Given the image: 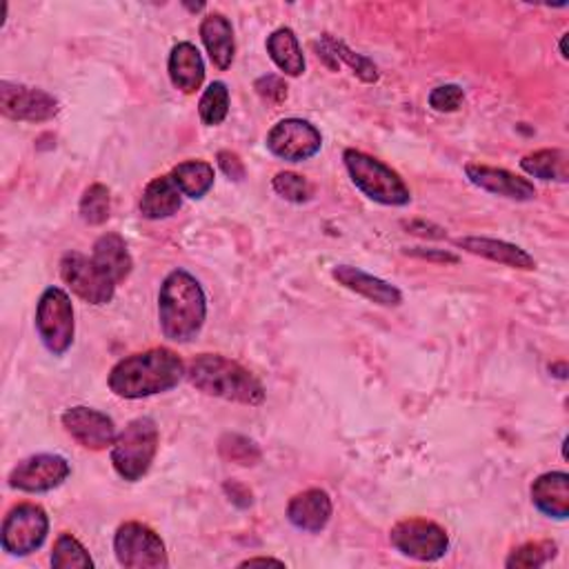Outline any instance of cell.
<instances>
[{"label": "cell", "instance_id": "obj_15", "mask_svg": "<svg viewBox=\"0 0 569 569\" xmlns=\"http://www.w3.org/2000/svg\"><path fill=\"white\" fill-rule=\"evenodd\" d=\"M466 176L472 185H477L479 189L494 194V196H503L516 203H529L536 198V187L534 183H529L523 176H516L507 169L501 167H488V165H468L466 167Z\"/></svg>", "mask_w": 569, "mask_h": 569}, {"label": "cell", "instance_id": "obj_22", "mask_svg": "<svg viewBox=\"0 0 569 569\" xmlns=\"http://www.w3.org/2000/svg\"><path fill=\"white\" fill-rule=\"evenodd\" d=\"M91 259L117 285L128 281L130 274H132V267H134L132 254H130L128 243L121 234H102L94 243Z\"/></svg>", "mask_w": 569, "mask_h": 569}, {"label": "cell", "instance_id": "obj_16", "mask_svg": "<svg viewBox=\"0 0 569 569\" xmlns=\"http://www.w3.org/2000/svg\"><path fill=\"white\" fill-rule=\"evenodd\" d=\"M331 278L338 285H343L346 289H350L381 307H398L403 303V292L396 285H392L379 276H372L354 265H336L331 270Z\"/></svg>", "mask_w": 569, "mask_h": 569}, {"label": "cell", "instance_id": "obj_13", "mask_svg": "<svg viewBox=\"0 0 569 569\" xmlns=\"http://www.w3.org/2000/svg\"><path fill=\"white\" fill-rule=\"evenodd\" d=\"M72 474L69 463L58 453H36L21 461L10 474V488L28 494H43L61 488Z\"/></svg>", "mask_w": 569, "mask_h": 569}, {"label": "cell", "instance_id": "obj_39", "mask_svg": "<svg viewBox=\"0 0 569 569\" xmlns=\"http://www.w3.org/2000/svg\"><path fill=\"white\" fill-rule=\"evenodd\" d=\"M409 227V230L414 232V234H420V237H431V239H440L438 234H434V232H429V230H438V227L436 225H425V222H420V220H414V222H409L407 225Z\"/></svg>", "mask_w": 569, "mask_h": 569}, {"label": "cell", "instance_id": "obj_28", "mask_svg": "<svg viewBox=\"0 0 569 569\" xmlns=\"http://www.w3.org/2000/svg\"><path fill=\"white\" fill-rule=\"evenodd\" d=\"M198 113H200V121L207 128H216L227 119V113H230V89H227L222 80H214L203 91L198 102Z\"/></svg>", "mask_w": 569, "mask_h": 569}, {"label": "cell", "instance_id": "obj_23", "mask_svg": "<svg viewBox=\"0 0 569 569\" xmlns=\"http://www.w3.org/2000/svg\"><path fill=\"white\" fill-rule=\"evenodd\" d=\"M183 207V192L172 176L154 178L141 196V214L147 220H163Z\"/></svg>", "mask_w": 569, "mask_h": 569}, {"label": "cell", "instance_id": "obj_20", "mask_svg": "<svg viewBox=\"0 0 569 569\" xmlns=\"http://www.w3.org/2000/svg\"><path fill=\"white\" fill-rule=\"evenodd\" d=\"M532 503L549 518L569 516V477L567 472H547L532 483Z\"/></svg>", "mask_w": 569, "mask_h": 569}, {"label": "cell", "instance_id": "obj_14", "mask_svg": "<svg viewBox=\"0 0 569 569\" xmlns=\"http://www.w3.org/2000/svg\"><path fill=\"white\" fill-rule=\"evenodd\" d=\"M61 420H63L65 431L80 447L91 449V451H102V449L111 447L113 440H117V436H119L113 420L94 407H85V405L69 407Z\"/></svg>", "mask_w": 569, "mask_h": 569}, {"label": "cell", "instance_id": "obj_32", "mask_svg": "<svg viewBox=\"0 0 569 569\" xmlns=\"http://www.w3.org/2000/svg\"><path fill=\"white\" fill-rule=\"evenodd\" d=\"M109 209H111V198H109V189L100 183H94L89 185L83 196H80V205H78V211H80V218L87 222V225H102L107 222L109 218Z\"/></svg>", "mask_w": 569, "mask_h": 569}, {"label": "cell", "instance_id": "obj_38", "mask_svg": "<svg viewBox=\"0 0 569 569\" xmlns=\"http://www.w3.org/2000/svg\"><path fill=\"white\" fill-rule=\"evenodd\" d=\"M225 492L230 494V501L237 503L239 507H250L252 505V492L241 483H234V481L225 483Z\"/></svg>", "mask_w": 569, "mask_h": 569}, {"label": "cell", "instance_id": "obj_6", "mask_svg": "<svg viewBox=\"0 0 569 569\" xmlns=\"http://www.w3.org/2000/svg\"><path fill=\"white\" fill-rule=\"evenodd\" d=\"M36 331L50 354L63 357L74 343V305L65 289L47 287L36 305Z\"/></svg>", "mask_w": 569, "mask_h": 569}, {"label": "cell", "instance_id": "obj_40", "mask_svg": "<svg viewBox=\"0 0 569 569\" xmlns=\"http://www.w3.org/2000/svg\"><path fill=\"white\" fill-rule=\"evenodd\" d=\"M254 565H278V567H283L285 562L283 560H278V558H248V560H243L241 562V567H254Z\"/></svg>", "mask_w": 569, "mask_h": 569}, {"label": "cell", "instance_id": "obj_41", "mask_svg": "<svg viewBox=\"0 0 569 569\" xmlns=\"http://www.w3.org/2000/svg\"><path fill=\"white\" fill-rule=\"evenodd\" d=\"M565 41H567V34H562V36H560V56H562V58H567V50H565Z\"/></svg>", "mask_w": 569, "mask_h": 569}, {"label": "cell", "instance_id": "obj_17", "mask_svg": "<svg viewBox=\"0 0 569 569\" xmlns=\"http://www.w3.org/2000/svg\"><path fill=\"white\" fill-rule=\"evenodd\" d=\"M333 505L325 490H305L296 494L287 505L289 523L307 534H318L327 527Z\"/></svg>", "mask_w": 569, "mask_h": 569}, {"label": "cell", "instance_id": "obj_36", "mask_svg": "<svg viewBox=\"0 0 569 569\" xmlns=\"http://www.w3.org/2000/svg\"><path fill=\"white\" fill-rule=\"evenodd\" d=\"M218 167L222 174L232 180H243L245 178V165L234 152H218Z\"/></svg>", "mask_w": 569, "mask_h": 569}, {"label": "cell", "instance_id": "obj_3", "mask_svg": "<svg viewBox=\"0 0 569 569\" xmlns=\"http://www.w3.org/2000/svg\"><path fill=\"white\" fill-rule=\"evenodd\" d=\"M185 376L198 392L207 396L250 407H256L265 401L263 383L248 368L220 354H200L192 359Z\"/></svg>", "mask_w": 569, "mask_h": 569}, {"label": "cell", "instance_id": "obj_11", "mask_svg": "<svg viewBox=\"0 0 569 569\" xmlns=\"http://www.w3.org/2000/svg\"><path fill=\"white\" fill-rule=\"evenodd\" d=\"M0 109L8 119L23 123H45L61 111L58 100L39 87H28L19 83H0Z\"/></svg>", "mask_w": 569, "mask_h": 569}, {"label": "cell", "instance_id": "obj_37", "mask_svg": "<svg viewBox=\"0 0 569 569\" xmlns=\"http://www.w3.org/2000/svg\"><path fill=\"white\" fill-rule=\"evenodd\" d=\"M407 256H414V259H420V261H429V263H442V265H457L459 263V256L451 254V252H445V250H425V248H412V250H405Z\"/></svg>", "mask_w": 569, "mask_h": 569}, {"label": "cell", "instance_id": "obj_1", "mask_svg": "<svg viewBox=\"0 0 569 569\" xmlns=\"http://www.w3.org/2000/svg\"><path fill=\"white\" fill-rule=\"evenodd\" d=\"M185 374V363L174 350L152 348L147 352L125 357L113 365L107 385L121 398L139 401L178 387Z\"/></svg>", "mask_w": 569, "mask_h": 569}, {"label": "cell", "instance_id": "obj_8", "mask_svg": "<svg viewBox=\"0 0 569 569\" xmlns=\"http://www.w3.org/2000/svg\"><path fill=\"white\" fill-rule=\"evenodd\" d=\"M50 534V516L41 505L21 503L10 510L0 532V545L10 556H30L43 547Z\"/></svg>", "mask_w": 569, "mask_h": 569}, {"label": "cell", "instance_id": "obj_10", "mask_svg": "<svg viewBox=\"0 0 569 569\" xmlns=\"http://www.w3.org/2000/svg\"><path fill=\"white\" fill-rule=\"evenodd\" d=\"M61 276L80 300L96 307L111 303L117 294V283L96 265L94 259L80 252H67L61 259Z\"/></svg>", "mask_w": 569, "mask_h": 569}, {"label": "cell", "instance_id": "obj_5", "mask_svg": "<svg viewBox=\"0 0 569 569\" xmlns=\"http://www.w3.org/2000/svg\"><path fill=\"white\" fill-rule=\"evenodd\" d=\"M346 169L357 185L370 200L385 205V207H405L412 203V192L401 178L383 161L361 152V150H346L343 154Z\"/></svg>", "mask_w": 569, "mask_h": 569}, {"label": "cell", "instance_id": "obj_26", "mask_svg": "<svg viewBox=\"0 0 569 569\" xmlns=\"http://www.w3.org/2000/svg\"><path fill=\"white\" fill-rule=\"evenodd\" d=\"M521 169L527 176H534L540 180L567 183L569 180V156L565 150H538V152L523 156Z\"/></svg>", "mask_w": 569, "mask_h": 569}, {"label": "cell", "instance_id": "obj_21", "mask_svg": "<svg viewBox=\"0 0 569 569\" xmlns=\"http://www.w3.org/2000/svg\"><path fill=\"white\" fill-rule=\"evenodd\" d=\"M167 72L172 85L183 94H194L205 80V63L194 43H178L169 52Z\"/></svg>", "mask_w": 569, "mask_h": 569}, {"label": "cell", "instance_id": "obj_19", "mask_svg": "<svg viewBox=\"0 0 569 569\" xmlns=\"http://www.w3.org/2000/svg\"><path fill=\"white\" fill-rule=\"evenodd\" d=\"M200 41L211 58V63L225 72L230 69L237 56V41H234V28L230 19L222 14H207L200 23Z\"/></svg>", "mask_w": 569, "mask_h": 569}, {"label": "cell", "instance_id": "obj_34", "mask_svg": "<svg viewBox=\"0 0 569 569\" xmlns=\"http://www.w3.org/2000/svg\"><path fill=\"white\" fill-rule=\"evenodd\" d=\"M466 100V91L461 85H440L429 91V107L440 113L459 111Z\"/></svg>", "mask_w": 569, "mask_h": 569}, {"label": "cell", "instance_id": "obj_31", "mask_svg": "<svg viewBox=\"0 0 569 569\" xmlns=\"http://www.w3.org/2000/svg\"><path fill=\"white\" fill-rule=\"evenodd\" d=\"M218 451L225 461L239 463L245 468H252L261 461V449L254 440L239 436V434H225L218 442Z\"/></svg>", "mask_w": 569, "mask_h": 569}, {"label": "cell", "instance_id": "obj_30", "mask_svg": "<svg viewBox=\"0 0 569 569\" xmlns=\"http://www.w3.org/2000/svg\"><path fill=\"white\" fill-rule=\"evenodd\" d=\"M558 547L551 540H534L516 547L510 558L505 560V567L510 569H538L547 565L556 556Z\"/></svg>", "mask_w": 569, "mask_h": 569}, {"label": "cell", "instance_id": "obj_2", "mask_svg": "<svg viewBox=\"0 0 569 569\" xmlns=\"http://www.w3.org/2000/svg\"><path fill=\"white\" fill-rule=\"evenodd\" d=\"M161 331L172 343H192L207 320V296L196 276L174 270L158 292Z\"/></svg>", "mask_w": 569, "mask_h": 569}, {"label": "cell", "instance_id": "obj_33", "mask_svg": "<svg viewBox=\"0 0 569 569\" xmlns=\"http://www.w3.org/2000/svg\"><path fill=\"white\" fill-rule=\"evenodd\" d=\"M272 187L274 192L289 200V203H296V205H303L307 200H311L314 196V187L307 178H303L300 174H294V172H281L274 176L272 180Z\"/></svg>", "mask_w": 569, "mask_h": 569}, {"label": "cell", "instance_id": "obj_27", "mask_svg": "<svg viewBox=\"0 0 569 569\" xmlns=\"http://www.w3.org/2000/svg\"><path fill=\"white\" fill-rule=\"evenodd\" d=\"M174 178V183L178 185V189L183 192V196L200 200L203 196L209 194V189L214 187V167L205 161H185L180 165H176L169 174Z\"/></svg>", "mask_w": 569, "mask_h": 569}, {"label": "cell", "instance_id": "obj_12", "mask_svg": "<svg viewBox=\"0 0 569 569\" xmlns=\"http://www.w3.org/2000/svg\"><path fill=\"white\" fill-rule=\"evenodd\" d=\"M322 147V136L309 121L283 119L267 134V150L287 163L314 158Z\"/></svg>", "mask_w": 569, "mask_h": 569}, {"label": "cell", "instance_id": "obj_18", "mask_svg": "<svg viewBox=\"0 0 569 569\" xmlns=\"http://www.w3.org/2000/svg\"><path fill=\"white\" fill-rule=\"evenodd\" d=\"M453 245L466 250L468 254L488 259L492 263L512 267V270H523V272H534L536 270V261L532 254H527L523 248L505 243V241H496V239H485V237H466V239H457Z\"/></svg>", "mask_w": 569, "mask_h": 569}, {"label": "cell", "instance_id": "obj_35", "mask_svg": "<svg viewBox=\"0 0 569 569\" xmlns=\"http://www.w3.org/2000/svg\"><path fill=\"white\" fill-rule=\"evenodd\" d=\"M256 91L270 100V102H283L287 98V85L281 76H274V74H267L263 78L256 80Z\"/></svg>", "mask_w": 569, "mask_h": 569}, {"label": "cell", "instance_id": "obj_4", "mask_svg": "<svg viewBox=\"0 0 569 569\" xmlns=\"http://www.w3.org/2000/svg\"><path fill=\"white\" fill-rule=\"evenodd\" d=\"M161 442L158 425L150 416L134 418L111 445V466L123 481H141L156 459Z\"/></svg>", "mask_w": 569, "mask_h": 569}, {"label": "cell", "instance_id": "obj_24", "mask_svg": "<svg viewBox=\"0 0 569 569\" xmlns=\"http://www.w3.org/2000/svg\"><path fill=\"white\" fill-rule=\"evenodd\" d=\"M265 47H267V54H270L272 63L285 76L298 78V76L305 74V56H303V50H300V43H298L294 30L281 28V30L272 32L267 36Z\"/></svg>", "mask_w": 569, "mask_h": 569}, {"label": "cell", "instance_id": "obj_7", "mask_svg": "<svg viewBox=\"0 0 569 569\" xmlns=\"http://www.w3.org/2000/svg\"><path fill=\"white\" fill-rule=\"evenodd\" d=\"M113 554L128 569H163L169 565L163 538L147 525L130 521L113 536Z\"/></svg>", "mask_w": 569, "mask_h": 569}, {"label": "cell", "instance_id": "obj_29", "mask_svg": "<svg viewBox=\"0 0 569 569\" xmlns=\"http://www.w3.org/2000/svg\"><path fill=\"white\" fill-rule=\"evenodd\" d=\"M52 567L54 569H91L94 560L78 538H74L72 534H61L54 543Z\"/></svg>", "mask_w": 569, "mask_h": 569}, {"label": "cell", "instance_id": "obj_9", "mask_svg": "<svg viewBox=\"0 0 569 569\" xmlns=\"http://www.w3.org/2000/svg\"><path fill=\"white\" fill-rule=\"evenodd\" d=\"M390 540L396 551L420 562L440 560L449 549L447 532L438 523L425 518H407L396 523Z\"/></svg>", "mask_w": 569, "mask_h": 569}, {"label": "cell", "instance_id": "obj_25", "mask_svg": "<svg viewBox=\"0 0 569 569\" xmlns=\"http://www.w3.org/2000/svg\"><path fill=\"white\" fill-rule=\"evenodd\" d=\"M320 52H322V58H327L329 67H333V69L338 67V63H346L363 83H376L379 80V67L368 56L352 52L343 41H338L329 34H322L320 36Z\"/></svg>", "mask_w": 569, "mask_h": 569}]
</instances>
